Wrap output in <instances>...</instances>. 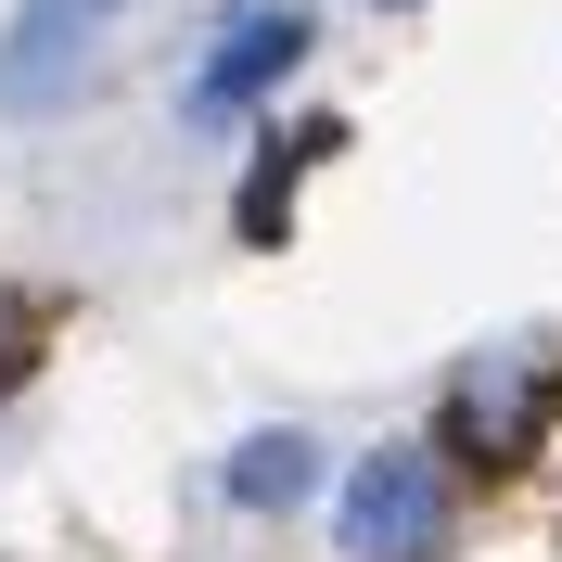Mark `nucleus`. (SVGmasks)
I'll return each mask as SVG.
<instances>
[{"instance_id":"obj_1","label":"nucleus","mask_w":562,"mask_h":562,"mask_svg":"<svg viewBox=\"0 0 562 562\" xmlns=\"http://www.w3.org/2000/svg\"><path fill=\"white\" fill-rule=\"evenodd\" d=\"M333 525H346L358 562H422L435 537H448V473L422 448H371L346 473V498H333Z\"/></svg>"},{"instance_id":"obj_2","label":"nucleus","mask_w":562,"mask_h":562,"mask_svg":"<svg viewBox=\"0 0 562 562\" xmlns=\"http://www.w3.org/2000/svg\"><path fill=\"white\" fill-rule=\"evenodd\" d=\"M115 13H128V0H26V13L0 26V115L77 103V77H90V52L115 38Z\"/></svg>"},{"instance_id":"obj_3","label":"nucleus","mask_w":562,"mask_h":562,"mask_svg":"<svg viewBox=\"0 0 562 562\" xmlns=\"http://www.w3.org/2000/svg\"><path fill=\"white\" fill-rule=\"evenodd\" d=\"M537 409H550V371H537V346L473 358V371H460V448H473V460H525V448H537Z\"/></svg>"},{"instance_id":"obj_4","label":"nucleus","mask_w":562,"mask_h":562,"mask_svg":"<svg viewBox=\"0 0 562 562\" xmlns=\"http://www.w3.org/2000/svg\"><path fill=\"white\" fill-rule=\"evenodd\" d=\"M294 52H307V13H244V26H231V38L205 52V77H192V115H231V103H256V90H269V77L294 65Z\"/></svg>"},{"instance_id":"obj_5","label":"nucleus","mask_w":562,"mask_h":562,"mask_svg":"<svg viewBox=\"0 0 562 562\" xmlns=\"http://www.w3.org/2000/svg\"><path fill=\"white\" fill-rule=\"evenodd\" d=\"M307 486H319L307 435H256V448H231V498H244V512H294Z\"/></svg>"},{"instance_id":"obj_6","label":"nucleus","mask_w":562,"mask_h":562,"mask_svg":"<svg viewBox=\"0 0 562 562\" xmlns=\"http://www.w3.org/2000/svg\"><path fill=\"white\" fill-rule=\"evenodd\" d=\"M333 140H346V128H281L269 140V167H256V192H244V231H256V244H281V192H294V167H319Z\"/></svg>"}]
</instances>
